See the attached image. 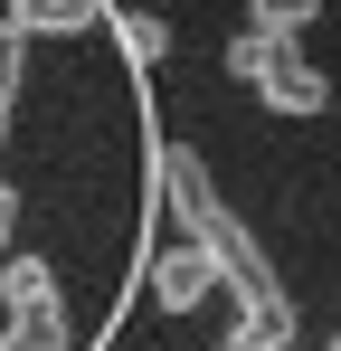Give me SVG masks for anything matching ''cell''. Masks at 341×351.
<instances>
[{"label": "cell", "instance_id": "6da1fadb", "mask_svg": "<svg viewBox=\"0 0 341 351\" xmlns=\"http://www.w3.org/2000/svg\"><path fill=\"white\" fill-rule=\"evenodd\" d=\"M170 219H180V228H190V247L209 256V276H218V285L237 294V313H294V294L275 285V266H266V247L247 237V219L227 209L218 190H199V199H180Z\"/></svg>", "mask_w": 341, "mask_h": 351}, {"label": "cell", "instance_id": "7a4b0ae2", "mask_svg": "<svg viewBox=\"0 0 341 351\" xmlns=\"http://www.w3.org/2000/svg\"><path fill=\"white\" fill-rule=\"evenodd\" d=\"M0 304H10V351H66V294L48 256H0Z\"/></svg>", "mask_w": 341, "mask_h": 351}, {"label": "cell", "instance_id": "3957f363", "mask_svg": "<svg viewBox=\"0 0 341 351\" xmlns=\"http://www.w3.org/2000/svg\"><path fill=\"white\" fill-rule=\"evenodd\" d=\"M209 285H218V276H209V256H199L190 237L152 256V304H162V313H199V304H209Z\"/></svg>", "mask_w": 341, "mask_h": 351}, {"label": "cell", "instance_id": "277c9868", "mask_svg": "<svg viewBox=\"0 0 341 351\" xmlns=\"http://www.w3.org/2000/svg\"><path fill=\"white\" fill-rule=\"evenodd\" d=\"M284 58H303L294 29H237V38H227V76H237V86H266Z\"/></svg>", "mask_w": 341, "mask_h": 351}, {"label": "cell", "instance_id": "5b68a950", "mask_svg": "<svg viewBox=\"0 0 341 351\" xmlns=\"http://www.w3.org/2000/svg\"><path fill=\"white\" fill-rule=\"evenodd\" d=\"M256 95H266L275 114H323V105H332V86H323V66H313V58H284Z\"/></svg>", "mask_w": 341, "mask_h": 351}, {"label": "cell", "instance_id": "8992f818", "mask_svg": "<svg viewBox=\"0 0 341 351\" xmlns=\"http://www.w3.org/2000/svg\"><path fill=\"white\" fill-rule=\"evenodd\" d=\"M105 10H114V0H10L0 19H10V29H57V38H66V29H95Z\"/></svg>", "mask_w": 341, "mask_h": 351}, {"label": "cell", "instance_id": "52a82bcc", "mask_svg": "<svg viewBox=\"0 0 341 351\" xmlns=\"http://www.w3.org/2000/svg\"><path fill=\"white\" fill-rule=\"evenodd\" d=\"M114 38L133 48V66H162L170 58V19H152V10H114Z\"/></svg>", "mask_w": 341, "mask_h": 351}, {"label": "cell", "instance_id": "ba28073f", "mask_svg": "<svg viewBox=\"0 0 341 351\" xmlns=\"http://www.w3.org/2000/svg\"><path fill=\"white\" fill-rule=\"evenodd\" d=\"M284 342H294V313H237L218 351H284Z\"/></svg>", "mask_w": 341, "mask_h": 351}, {"label": "cell", "instance_id": "9c48e42d", "mask_svg": "<svg viewBox=\"0 0 341 351\" xmlns=\"http://www.w3.org/2000/svg\"><path fill=\"white\" fill-rule=\"evenodd\" d=\"M313 19H323V0H247V29H294L303 38Z\"/></svg>", "mask_w": 341, "mask_h": 351}, {"label": "cell", "instance_id": "30bf717a", "mask_svg": "<svg viewBox=\"0 0 341 351\" xmlns=\"http://www.w3.org/2000/svg\"><path fill=\"white\" fill-rule=\"evenodd\" d=\"M19 38H29V29L0 19V133H10V105H19Z\"/></svg>", "mask_w": 341, "mask_h": 351}, {"label": "cell", "instance_id": "8fae6325", "mask_svg": "<svg viewBox=\"0 0 341 351\" xmlns=\"http://www.w3.org/2000/svg\"><path fill=\"white\" fill-rule=\"evenodd\" d=\"M10 228H19V190L0 180V247H10Z\"/></svg>", "mask_w": 341, "mask_h": 351}, {"label": "cell", "instance_id": "7c38bea8", "mask_svg": "<svg viewBox=\"0 0 341 351\" xmlns=\"http://www.w3.org/2000/svg\"><path fill=\"white\" fill-rule=\"evenodd\" d=\"M332 351H341V332H332Z\"/></svg>", "mask_w": 341, "mask_h": 351}]
</instances>
